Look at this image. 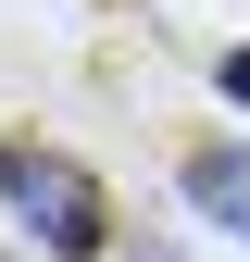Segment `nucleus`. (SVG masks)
<instances>
[{"mask_svg": "<svg viewBox=\"0 0 250 262\" xmlns=\"http://www.w3.org/2000/svg\"><path fill=\"white\" fill-rule=\"evenodd\" d=\"M0 212H13L50 262H100V250H113V200H100V175H88V162H62V150H38V138H0Z\"/></svg>", "mask_w": 250, "mask_h": 262, "instance_id": "1", "label": "nucleus"}, {"mask_svg": "<svg viewBox=\"0 0 250 262\" xmlns=\"http://www.w3.org/2000/svg\"><path fill=\"white\" fill-rule=\"evenodd\" d=\"M187 212H213L225 237H250V150H187Z\"/></svg>", "mask_w": 250, "mask_h": 262, "instance_id": "2", "label": "nucleus"}, {"mask_svg": "<svg viewBox=\"0 0 250 262\" xmlns=\"http://www.w3.org/2000/svg\"><path fill=\"white\" fill-rule=\"evenodd\" d=\"M213 88H225V100H238V113H250V38H238V50H225V62H213Z\"/></svg>", "mask_w": 250, "mask_h": 262, "instance_id": "3", "label": "nucleus"}]
</instances>
